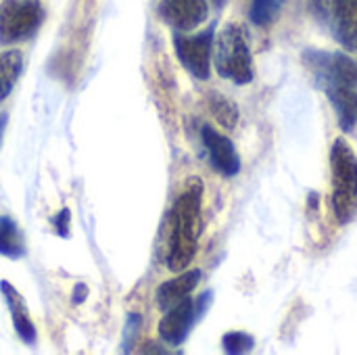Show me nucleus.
<instances>
[{"instance_id": "obj_20", "label": "nucleus", "mask_w": 357, "mask_h": 355, "mask_svg": "<svg viewBox=\"0 0 357 355\" xmlns=\"http://www.w3.org/2000/svg\"><path fill=\"white\" fill-rule=\"evenodd\" d=\"M88 297V287L86 285H77L73 291V303H82Z\"/></svg>"}, {"instance_id": "obj_13", "label": "nucleus", "mask_w": 357, "mask_h": 355, "mask_svg": "<svg viewBox=\"0 0 357 355\" xmlns=\"http://www.w3.org/2000/svg\"><path fill=\"white\" fill-rule=\"evenodd\" d=\"M0 255L8 259H19L25 255V241L21 236V230L6 216H0Z\"/></svg>"}, {"instance_id": "obj_14", "label": "nucleus", "mask_w": 357, "mask_h": 355, "mask_svg": "<svg viewBox=\"0 0 357 355\" xmlns=\"http://www.w3.org/2000/svg\"><path fill=\"white\" fill-rule=\"evenodd\" d=\"M21 67H23V54L19 50L0 52V100H4L13 92Z\"/></svg>"}, {"instance_id": "obj_5", "label": "nucleus", "mask_w": 357, "mask_h": 355, "mask_svg": "<svg viewBox=\"0 0 357 355\" xmlns=\"http://www.w3.org/2000/svg\"><path fill=\"white\" fill-rule=\"evenodd\" d=\"M211 301H213V293L207 291L197 301L186 297L184 301H180L178 305L167 310L165 316L159 322V337H161V341L165 345H172V347L182 345L186 341V337L190 335L195 322L199 318H203V314L207 312Z\"/></svg>"}, {"instance_id": "obj_18", "label": "nucleus", "mask_w": 357, "mask_h": 355, "mask_svg": "<svg viewBox=\"0 0 357 355\" xmlns=\"http://www.w3.org/2000/svg\"><path fill=\"white\" fill-rule=\"evenodd\" d=\"M138 326H140V316L138 314H132L128 316V324H126V337H123V352H130L134 341H136V335H138Z\"/></svg>"}, {"instance_id": "obj_15", "label": "nucleus", "mask_w": 357, "mask_h": 355, "mask_svg": "<svg viewBox=\"0 0 357 355\" xmlns=\"http://www.w3.org/2000/svg\"><path fill=\"white\" fill-rule=\"evenodd\" d=\"M207 103H209L211 115L215 117V121L222 128H226V130H234L236 128V123H238V107L230 98H226L220 92H209Z\"/></svg>"}, {"instance_id": "obj_7", "label": "nucleus", "mask_w": 357, "mask_h": 355, "mask_svg": "<svg viewBox=\"0 0 357 355\" xmlns=\"http://www.w3.org/2000/svg\"><path fill=\"white\" fill-rule=\"evenodd\" d=\"M213 25L207 27L201 33L195 36H174V48L180 59V63L197 77V80H209L211 75V50H213Z\"/></svg>"}, {"instance_id": "obj_2", "label": "nucleus", "mask_w": 357, "mask_h": 355, "mask_svg": "<svg viewBox=\"0 0 357 355\" xmlns=\"http://www.w3.org/2000/svg\"><path fill=\"white\" fill-rule=\"evenodd\" d=\"M333 209L339 224H349L357 216V155L345 138H337L331 151Z\"/></svg>"}, {"instance_id": "obj_17", "label": "nucleus", "mask_w": 357, "mask_h": 355, "mask_svg": "<svg viewBox=\"0 0 357 355\" xmlns=\"http://www.w3.org/2000/svg\"><path fill=\"white\" fill-rule=\"evenodd\" d=\"M222 347L226 354L238 355V354H249L253 347H255V339L247 333H241V331H234V333H228L224 335L222 339Z\"/></svg>"}, {"instance_id": "obj_6", "label": "nucleus", "mask_w": 357, "mask_h": 355, "mask_svg": "<svg viewBox=\"0 0 357 355\" xmlns=\"http://www.w3.org/2000/svg\"><path fill=\"white\" fill-rule=\"evenodd\" d=\"M305 65L312 69L316 82L322 88L328 86H349L356 88L357 65L343 52H322V50H307L303 54Z\"/></svg>"}, {"instance_id": "obj_11", "label": "nucleus", "mask_w": 357, "mask_h": 355, "mask_svg": "<svg viewBox=\"0 0 357 355\" xmlns=\"http://www.w3.org/2000/svg\"><path fill=\"white\" fill-rule=\"evenodd\" d=\"M201 276H203L201 270H190V272L180 274L178 278H172V280L163 282L157 289V305H159V310L167 312L174 305H178L180 301H184L197 289Z\"/></svg>"}, {"instance_id": "obj_10", "label": "nucleus", "mask_w": 357, "mask_h": 355, "mask_svg": "<svg viewBox=\"0 0 357 355\" xmlns=\"http://www.w3.org/2000/svg\"><path fill=\"white\" fill-rule=\"evenodd\" d=\"M0 291H2V297L10 310V318H13V326L17 331V335L21 337V341L25 345H33L36 343V326L33 322L29 320V312H27V305L21 297V293L8 285L6 280L0 282Z\"/></svg>"}, {"instance_id": "obj_9", "label": "nucleus", "mask_w": 357, "mask_h": 355, "mask_svg": "<svg viewBox=\"0 0 357 355\" xmlns=\"http://www.w3.org/2000/svg\"><path fill=\"white\" fill-rule=\"evenodd\" d=\"M203 144L209 153L211 165L226 178H232L241 172V157L228 136L218 132L211 126L203 128Z\"/></svg>"}, {"instance_id": "obj_21", "label": "nucleus", "mask_w": 357, "mask_h": 355, "mask_svg": "<svg viewBox=\"0 0 357 355\" xmlns=\"http://www.w3.org/2000/svg\"><path fill=\"white\" fill-rule=\"evenodd\" d=\"M6 121H8V115H6V113H2V115H0V140H2V134H4Z\"/></svg>"}, {"instance_id": "obj_22", "label": "nucleus", "mask_w": 357, "mask_h": 355, "mask_svg": "<svg viewBox=\"0 0 357 355\" xmlns=\"http://www.w3.org/2000/svg\"><path fill=\"white\" fill-rule=\"evenodd\" d=\"M213 2H215V6L220 8V6H224V2H226V0H213Z\"/></svg>"}, {"instance_id": "obj_8", "label": "nucleus", "mask_w": 357, "mask_h": 355, "mask_svg": "<svg viewBox=\"0 0 357 355\" xmlns=\"http://www.w3.org/2000/svg\"><path fill=\"white\" fill-rule=\"evenodd\" d=\"M159 13L174 29L190 31L207 19L209 6L207 0H161Z\"/></svg>"}, {"instance_id": "obj_12", "label": "nucleus", "mask_w": 357, "mask_h": 355, "mask_svg": "<svg viewBox=\"0 0 357 355\" xmlns=\"http://www.w3.org/2000/svg\"><path fill=\"white\" fill-rule=\"evenodd\" d=\"M326 96L331 98L339 126L343 132H351L357 126V92L349 86H328L324 88Z\"/></svg>"}, {"instance_id": "obj_1", "label": "nucleus", "mask_w": 357, "mask_h": 355, "mask_svg": "<svg viewBox=\"0 0 357 355\" xmlns=\"http://www.w3.org/2000/svg\"><path fill=\"white\" fill-rule=\"evenodd\" d=\"M203 184L190 178L182 195L176 199L167 216L165 236V266L172 272H184L197 255L201 236Z\"/></svg>"}, {"instance_id": "obj_19", "label": "nucleus", "mask_w": 357, "mask_h": 355, "mask_svg": "<svg viewBox=\"0 0 357 355\" xmlns=\"http://www.w3.org/2000/svg\"><path fill=\"white\" fill-rule=\"evenodd\" d=\"M69 218H71V213H69V209H61L59 211V216H54L52 218V224L56 226V232L65 239V236H69Z\"/></svg>"}, {"instance_id": "obj_4", "label": "nucleus", "mask_w": 357, "mask_h": 355, "mask_svg": "<svg viewBox=\"0 0 357 355\" xmlns=\"http://www.w3.org/2000/svg\"><path fill=\"white\" fill-rule=\"evenodd\" d=\"M44 19L40 0H4L0 4V42L10 44L36 33Z\"/></svg>"}, {"instance_id": "obj_3", "label": "nucleus", "mask_w": 357, "mask_h": 355, "mask_svg": "<svg viewBox=\"0 0 357 355\" xmlns=\"http://www.w3.org/2000/svg\"><path fill=\"white\" fill-rule=\"evenodd\" d=\"M215 69L224 80L234 84H251L255 77L253 54L247 33L241 25H226L215 42Z\"/></svg>"}, {"instance_id": "obj_16", "label": "nucleus", "mask_w": 357, "mask_h": 355, "mask_svg": "<svg viewBox=\"0 0 357 355\" xmlns=\"http://www.w3.org/2000/svg\"><path fill=\"white\" fill-rule=\"evenodd\" d=\"M280 8H282V0H251L249 17L257 27H268L278 19Z\"/></svg>"}]
</instances>
